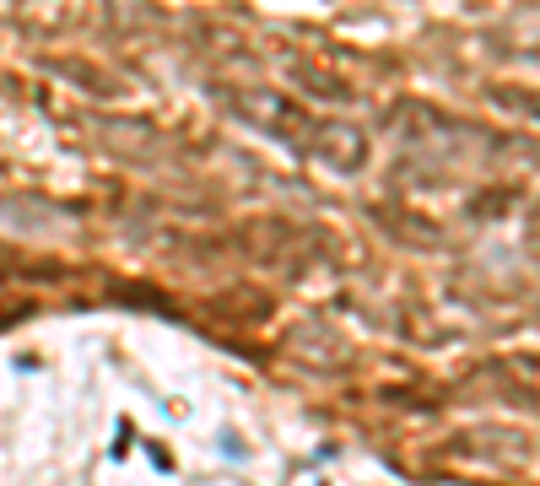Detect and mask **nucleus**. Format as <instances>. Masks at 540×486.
<instances>
[{"instance_id":"f257e3e1","label":"nucleus","mask_w":540,"mask_h":486,"mask_svg":"<svg viewBox=\"0 0 540 486\" xmlns=\"http://www.w3.org/2000/svg\"><path fill=\"white\" fill-rule=\"evenodd\" d=\"M233 108H238L249 124H259L265 135H282V141H292V147H308V135H314V119H308L292 98H282V92L254 87V92H238Z\"/></svg>"},{"instance_id":"f03ea898","label":"nucleus","mask_w":540,"mask_h":486,"mask_svg":"<svg viewBox=\"0 0 540 486\" xmlns=\"http://www.w3.org/2000/svg\"><path fill=\"white\" fill-rule=\"evenodd\" d=\"M303 152L319 157V163L335 168V173H357L362 157H368V135L352 130V124H314V135H308Z\"/></svg>"},{"instance_id":"7ed1b4c3","label":"nucleus","mask_w":540,"mask_h":486,"mask_svg":"<svg viewBox=\"0 0 540 486\" xmlns=\"http://www.w3.org/2000/svg\"><path fill=\"white\" fill-rule=\"evenodd\" d=\"M492 98H497L503 108H524V114L540 119V92H529V87H492Z\"/></svg>"}]
</instances>
